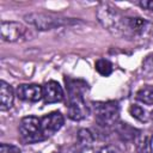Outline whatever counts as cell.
Returning <instances> with one entry per match:
<instances>
[{"label": "cell", "instance_id": "6da1fadb", "mask_svg": "<svg viewBox=\"0 0 153 153\" xmlns=\"http://www.w3.org/2000/svg\"><path fill=\"white\" fill-rule=\"evenodd\" d=\"M66 87L68 91V117L73 121H81L90 114V109L84 99V92L87 88V84L82 80H75L66 78Z\"/></svg>", "mask_w": 153, "mask_h": 153}, {"label": "cell", "instance_id": "7a4b0ae2", "mask_svg": "<svg viewBox=\"0 0 153 153\" xmlns=\"http://www.w3.org/2000/svg\"><path fill=\"white\" fill-rule=\"evenodd\" d=\"M97 17L100 24L112 33H126L127 31V18L123 17L117 8H114L109 4H100L97 8Z\"/></svg>", "mask_w": 153, "mask_h": 153}, {"label": "cell", "instance_id": "3957f363", "mask_svg": "<svg viewBox=\"0 0 153 153\" xmlns=\"http://www.w3.org/2000/svg\"><path fill=\"white\" fill-rule=\"evenodd\" d=\"M24 19L26 23L30 25L35 26L37 30L45 31V30H51L59 26H62L65 24L69 23V19L54 14V13H43V12H32L29 14L24 16Z\"/></svg>", "mask_w": 153, "mask_h": 153}, {"label": "cell", "instance_id": "277c9868", "mask_svg": "<svg viewBox=\"0 0 153 153\" xmlns=\"http://www.w3.org/2000/svg\"><path fill=\"white\" fill-rule=\"evenodd\" d=\"M92 108L98 123L103 126H111L116 123L120 114V108L116 102H93Z\"/></svg>", "mask_w": 153, "mask_h": 153}, {"label": "cell", "instance_id": "5b68a950", "mask_svg": "<svg viewBox=\"0 0 153 153\" xmlns=\"http://www.w3.org/2000/svg\"><path fill=\"white\" fill-rule=\"evenodd\" d=\"M18 130L22 139L27 143H33L44 140L41 130V118L36 116L23 117L19 122Z\"/></svg>", "mask_w": 153, "mask_h": 153}, {"label": "cell", "instance_id": "8992f818", "mask_svg": "<svg viewBox=\"0 0 153 153\" xmlns=\"http://www.w3.org/2000/svg\"><path fill=\"white\" fill-rule=\"evenodd\" d=\"M65 123L63 115L60 111H53L41 118V130L42 135L45 139L53 136L56 131H59Z\"/></svg>", "mask_w": 153, "mask_h": 153}, {"label": "cell", "instance_id": "52a82bcc", "mask_svg": "<svg viewBox=\"0 0 153 153\" xmlns=\"http://www.w3.org/2000/svg\"><path fill=\"white\" fill-rule=\"evenodd\" d=\"M1 38L5 42H19L25 38L27 29L18 22H2L1 23Z\"/></svg>", "mask_w": 153, "mask_h": 153}, {"label": "cell", "instance_id": "ba28073f", "mask_svg": "<svg viewBox=\"0 0 153 153\" xmlns=\"http://www.w3.org/2000/svg\"><path fill=\"white\" fill-rule=\"evenodd\" d=\"M17 97L25 102H38L43 98V88L36 84H23L16 90Z\"/></svg>", "mask_w": 153, "mask_h": 153}, {"label": "cell", "instance_id": "9c48e42d", "mask_svg": "<svg viewBox=\"0 0 153 153\" xmlns=\"http://www.w3.org/2000/svg\"><path fill=\"white\" fill-rule=\"evenodd\" d=\"M42 88H43V99L47 104L57 103L63 99V90L57 81L49 80L42 86Z\"/></svg>", "mask_w": 153, "mask_h": 153}, {"label": "cell", "instance_id": "30bf717a", "mask_svg": "<svg viewBox=\"0 0 153 153\" xmlns=\"http://www.w3.org/2000/svg\"><path fill=\"white\" fill-rule=\"evenodd\" d=\"M0 94H1L0 96V98H1L0 110L6 111V110L11 109L13 105V100H14V91H13L12 86L4 80L0 82Z\"/></svg>", "mask_w": 153, "mask_h": 153}, {"label": "cell", "instance_id": "8fae6325", "mask_svg": "<svg viewBox=\"0 0 153 153\" xmlns=\"http://www.w3.org/2000/svg\"><path fill=\"white\" fill-rule=\"evenodd\" d=\"M148 22L140 17H128L127 18V31L131 33H142L146 31Z\"/></svg>", "mask_w": 153, "mask_h": 153}, {"label": "cell", "instance_id": "7c38bea8", "mask_svg": "<svg viewBox=\"0 0 153 153\" xmlns=\"http://www.w3.org/2000/svg\"><path fill=\"white\" fill-rule=\"evenodd\" d=\"M93 135L88 129H80L78 131V145L82 149H88L93 145Z\"/></svg>", "mask_w": 153, "mask_h": 153}, {"label": "cell", "instance_id": "4fadbf2b", "mask_svg": "<svg viewBox=\"0 0 153 153\" xmlns=\"http://www.w3.org/2000/svg\"><path fill=\"white\" fill-rule=\"evenodd\" d=\"M136 99L143 104H153V85H147L141 87L136 92Z\"/></svg>", "mask_w": 153, "mask_h": 153}, {"label": "cell", "instance_id": "5bb4252c", "mask_svg": "<svg viewBox=\"0 0 153 153\" xmlns=\"http://www.w3.org/2000/svg\"><path fill=\"white\" fill-rule=\"evenodd\" d=\"M94 68L103 76H109L112 73V63L109 60H105V59L97 60L96 65H94Z\"/></svg>", "mask_w": 153, "mask_h": 153}, {"label": "cell", "instance_id": "9a60e30c", "mask_svg": "<svg viewBox=\"0 0 153 153\" xmlns=\"http://www.w3.org/2000/svg\"><path fill=\"white\" fill-rule=\"evenodd\" d=\"M129 114H130L135 120H137V121H140V122H147V121H148L147 111H146L143 108L139 106V105H135V104L130 105V106H129Z\"/></svg>", "mask_w": 153, "mask_h": 153}, {"label": "cell", "instance_id": "2e32d148", "mask_svg": "<svg viewBox=\"0 0 153 153\" xmlns=\"http://www.w3.org/2000/svg\"><path fill=\"white\" fill-rule=\"evenodd\" d=\"M0 153H20L19 147L14 145H8V143H1L0 145Z\"/></svg>", "mask_w": 153, "mask_h": 153}, {"label": "cell", "instance_id": "e0dca14e", "mask_svg": "<svg viewBox=\"0 0 153 153\" xmlns=\"http://www.w3.org/2000/svg\"><path fill=\"white\" fill-rule=\"evenodd\" d=\"M139 153H153L152 152V145H151V139L149 137H146L142 141V143H141V146L139 148Z\"/></svg>", "mask_w": 153, "mask_h": 153}, {"label": "cell", "instance_id": "ac0fdd59", "mask_svg": "<svg viewBox=\"0 0 153 153\" xmlns=\"http://www.w3.org/2000/svg\"><path fill=\"white\" fill-rule=\"evenodd\" d=\"M139 5L148 11H153V0H146V1H140Z\"/></svg>", "mask_w": 153, "mask_h": 153}, {"label": "cell", "instance_id": "d6986e66", "mask_svg": "<svg viewBox=\"0 0 153 153\" xmlns=\"http://www.w3.org/2000/svg\"><path fill=\"white\" fill-rule=\"evenodd\" d=\"M97 153H117V151L111 146H105V147L100 148Z\"/></svg>", "mask_w": 153, "mask_h": 153}, {"label": "cell", "instance_id": "ffe728a7", "mask_svg": "<svg viewBox=\"0 0 153 153\" xmlns=\"http://www.w3.org/2000/svg\"><path fill=\"white\" fill-rule=\"evenodd\" d=\"M151 120H152V122H153V111L151 112Z\"/></svg>", "mask_w": 153, "mask_h": 153}, {"label": "cell", "instance_id": "44dd1931", "mask_svg": "<svg viewBox=\"0 0 153 153\" xmlns=\"http://www.w3.org/2000/svg\"><path fill=\"white\" fill-rule=\"evenodd\" d=\"M54 153H61V152H54Z\"/></svg>", "mask_w": 153, "mask_h": 153}]
</instances>
